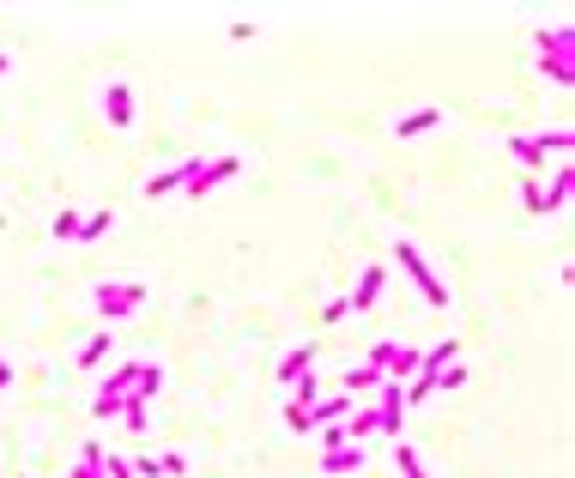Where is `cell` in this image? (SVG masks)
<instances>
[{
  "instance_id": "25",
  "label": "cell",
  "mask_w": 575,
  "mask_h": 478,
  "mask_svg": "<svg viewBox=\"0 0 575 478\" xmlns=\"http://www.w3.org/2000/svg\"><path fill=\"white\" fill-rule=\"evenodd\" d=\"M103 478H134V460H121V455H103Z\"/></svg>"
},
{
  "instance_id": "5",
  "label": "cell",
  "mask_w": 575,
  "mask_h": 478,
  "mask_svg": "<svg viewBox=\"0 0 575 478\" xmlns=\"http://www.w3.org/2000/svg\"><path fill=\"white\" fill-rule=\"evenodd\" d=\"M400 430H406V394H400V381H382L376 388V436L400 442Z\"/></svg>"
},
{
  "instance_id": "8",
  "label": "cell",
  "mask_w": 575,
  "mask_h": 478,
  "mask_svg": "<svg viewBox=\"0 0 575 478\" xmlns=\"http://www.w3.org/2000/svg\"><path fill=\"white\" fill-rule=\"evenodd\" d=\"M103 116H109L116 134H127V127H134V85L109 80V91H103Z\"/></svg>"
},
{
  "instance_id": "2",
  "label": "cell",
  "mask_w": 575,
  "mask_h": 478,
  "mask_svg": "<svg viewBox=\"0 0 575 478\" xmlns=\"http://www.w3.org/2000/svg\"><path fill=\"white\" fill-rule=\"evenodd\" d=\"M509 152H515L521 164L545 170V158H570L575 152V134L570 127H551V134H509Z\"/></svg>"
},
{
  "instance_id": "4",
  "label": "cell",
  "mask_w": 575,
  "mask_h": 478,
  "mask_svg": "<svg viewBox=\"0 0 575 478\" xmlns=\"http://www.w3.org/2000/svg\"><path fill=\"white\" fill-rule=\"evenodd\" d=\"M570 49H575V31H570V24H551V31H539V67H545V80H551V85H570V80H575Z\"/></svg>"
},
{
  "instance_id": "17",
  "label": "cell",
  "mask_w": 575,
  "mask_h": 478,
  "mask_svg": "<svg viewBox=\"0 0 575 478\" xmlns=\"http://www.w3.org/2000/svg\"><path fill=\"white\" fill-rule=\"evenodd\" d=\"M164 394V370L158 363H139V381H134V399H146V406H152V399Z\"/></svg>"
},
{
  "instance_id": "15",
  "label": "cell",
  "mask_w": 575,
  "mask_h": 478,
  "mask_svg": "<svg viewBox=\"0 0 575 478\" xmlns=\"http://www.w3.org/2000/svg\"><path fill=\"white\" fill-rule=\"evenodd\" d=\"M303 412H309V430H321V424L345 418V412H352V399H345V394H334V399H316V406H303Z\"/></svg>"
},
{
  "instance_id": "11",
  "label": "cell",
  "mask_w": 575,
  "mask_h": 478,
  "mask_svg": "<svg viewBox=\"0 0 575 478\" xmlns=\"http://www.w3.org/2000/svg\"><path fill=\"white\" fill-rule=\"evenodd\" d=\"M309 363H316V345L303 339V345H291V351L278 358V381H285V388H297V381L309 376Z\"/></svg>"
},
{
  "instance_id": "23",
  "label": "cell",
  "mask_w": 575,
  "mask_h": 478,
  "mask_svg": "<svg viewBox=\"0 0 575 478\" xmlns=\"http://www.w3.org/2000/svg\"><path fill=\"white\" fill-rule=\"evenodd\" d=\"M80 219H85V212L61 206V212H55V237H67V242H73V237H80Z\"/></svg>"
},
{
  "instance_id": "26",
  "label": "cell",
  "mask_w": 575,
  "mask_h": 478,
  "mask_svg": "<svg viewBox=\"0 0 575 478\" xmlns=\"http://www.w3.org/2000/svg\"><path fill=\"white\" fill-rule=\"evenodd\" d=\"M460 381H467V370H460V363H448V370L437 376V388H460Z\"/></svg>"
},
{
  "instance_id": "7",
  "label": "cell",
  "mask_w": 575,
  "mask_h": 478,
  "mask_svg": "<svg viewBox=\"0 0 575 478\" xmlns=\"http://www.w3.org/2000/svg\"><path fill=\"white\" fill-rule=\"evenodd\" d=\"M237 170H242V164L231 158V152H224V158H212V164L200 158L194 182H188V188H182V194H194V200H206V194H212V188H219V182H231V176H237Z\"/></svg>"
},
{
  "instance_id": "3",
  "label": "cell",
  "mask_w": 575,
  "mask_h": 478,
  "mask_svg": "<svg viewBox=\"0 0 575 478\" xmlns=\"http://www.w3.org/2000/svg\"><path fill=\"white\" fill-rule=\"evenodd\" d=\"M91 303H98V315L116 327V321H127L134 309H146V285L139 279H103L98 291H91Z\"/></svg>"
},
{
  "instance_id": "12",
  "label": "cell",
  "mask_w": 575,
  "mask_h": 478,
  "mask_svg": "<svg viewBox=\"0 0 575 478\" xmlns=\"http://www.w3.org/2000/svg\"><path fill=\"white\" fill-rule=\"evenodd\" d=\"M321 473H327V478L363 473V448H357V442H345V448H327V455H321Z\"/></svg>"
},
{
  "instance_id": "24",
  "label": "cell",
  "mask_w": 575,
  "mask_h": 478,
  "mask_svg": "<svg viewBox=\"0 0 575 478\" xmlns=\"http://www.w3.org/2000/svg\"><path fill=\"white\" fill-rule=\"evenodd\" d=\"M316 399H321V381L316 376H303L297 388H291V406H316Z\"/></svg>"
},
{
  "instance_id": "16",
  "label": "cell",
  "mask_w": 575,
  "mask_h": 478,
  "mask_svg": "<svg viewBox=\"0 0 575 478\" xmlns=\"http://www.w3.org/2000/svg\"><path fill=\"white\" fill-rule=\"evenodd\" d=\"M109 339H116V327H98V333L80 345V370H98L103 358H109Z\"/></svg>"
},
{
  "instance_id": "27",
  "label": "cell",
  "mask_w": 575,
  "mask_h": 478,
  "mask_svg": "<svg viewBox=\"0 0 575 478\" xmlns=\"http://www.w3.org/2000/svg\"><path fill=\"white\" fill-rule=\"evenodd\" d=\"M6 388H13V363L0 358V394H6Z\"/></svg>"
},
{
  "instance_id": "10",
  "label": "cell",
  "mask_w": 575,
  "mask_h": 478,
  "mask_svg": "<svg viewBox=\"0 0 575 478\" xmlns=\"http://www.w3.org/2000/svg\"><path fill=\"white\" fill-rule=\"evenodd\" d=\"M570 194H575V170H570V164H557V170H551V188H539V212H563V206H570Z\"/></svg>"
},
{
  "instance_id": "14",
  "label": "cell",
  "mask_w": 575,
  "mask_h": 478,
  "mask_svg": "<svg viewBox=\"0 0 575 478\" xmlns=\"http://www.w3.org/2000/svg\"><path fill=\"white\" fill-rule=\"evenodd\" d=\"M382 381H388V376H382L376 363H352V370H345V399H352V394H376Z\"/></svg>"
},
{
  "instance_id": "19",
  "label": "cell",
  "mask_w": 575,
  "mask_h": 478,
  "mask_svg": "<svg viewBox=\"0 0 575 478\" xmlns=\"http://www.w3.org/2000/svg\"><path fill=\"white\" fill-rule=\"evenodd\" d=\"M109 230H116V212H91V219H80V237L73 242H103Z\"/></svg>"
},
{
  "instance_id": "20",
  "label": "cell",
  "mask_w": 575,
  "mask_h": 478,
  "mask_svg": "<svg viewBox=\"0 0 575 478\" xmlns=\"http://www.w3.org/2000/svg\"><path fill=\"white\" fill-rule=\"evenodd\" d=\"M73 478H103V442H85V448H80V466H73Z\"/></svg>"
},
{
  "instance_id": "22",
  "label": "cell",
  "mask_w": 575,
  "mask_h": 478,
  "mask_svg": "<svg viewBox=\"0 0 575 478\" xmlns=\"http://www.w3.org/2000/svg\"><path fill=\"white\" fill-rule=\"evenodd\" d=\"M400 394H406V412H412L418 399H430V394H437V381H430V376H412L406 388H400Z\"/></svg>"
},
{
  "instance_id": "1",
  "label": "cell",
  "mask_w": 575,
  "mask_h": 478,
  "mask_svg": "<svg viewBox=\"0 0 575 478\" xmlns=\"http://www.w3.org/2000/svg\"><path fill=\"white\" fill-rule=\"evenodd\" d=\"M394 260H400V273H406V279L418 285V297L430 303V309H448V285L437 279V267L424 260V248H418V242H406V237H400V242H394Z\"/></svg>"
},
{
  "instance_id": "18",
  "label": "cell",
  "mask_w": 575,
  "mask_h": 478,
  "mask_svg": "<svg viewBox=\"0 0 575 478\" xmlns=\"http://www.w3.org/2000/svg\"><path fill=\"white\" fill-rule=\"evenodd\" d=\"M394 466H400V478H430V473H424V460H418V448L406 436L394 442Z\"/></svg>"
},
{
  "instance_id": "21",
  "label": "cell",
  "mask_w": 575,
  "mask_h": 478,
  "mask_svg": "<svg viewBox=\"0 0 575 478\" xmlns=\"http://www.w3.org/2000/svg\"><path fill=\"white\" fill-rule=\"evenodd\" d=\"M121 418H127V430H152V424H146V418H152V406L127 394V399H121Z\"/></svg>"
},
{
  "instance_id": "13",
  "label": "cell",
  "mask_w": 575,
  "mask_h": 478,
  "mask_svg": "<svg viewBox=\"0 0 575 478\" xmlns=\"http://www.w3.org/2000/svg\"><path fill=\"white\" fill-rule=\"evenodd\" d=\"M437 121H442V109H437V103H424V109H412V116L394 121V134H400V140H418V134H430Z\"/></svg>"
},
{
  "instance_id": "6",
  "label": "cell",
  "mask_w": 575,
  "mask_h": 478,
  "mask_svg": "<svg viewBox=\"0 0 575 478\" xmlns=\"http://www.w3.org/2000/svg\"><path fill=\"white\" fill-rule=\"evenodd\" d=\"M382 291H388V267H363L352 285V297H345V315H363V309H376Z\"/></svg>"
},
{
  "instance_id": "9",
  "label": "cell",
  "mask_w": 575,
  "mask_h": 478,
  "mask_svg": "<svg viewBox=\"0 0 575 478\" xmlns=\"http://www.w3.org/2000/svg\"><path fill=\"white\" fill-rule=\"evenodd\" d=\"M194 170H200V158L176 164V170H152V176L139 182V188H146V194H152V200H158V194H176V188H188V182H194Z\"/></svg>"
}]
</instances>
